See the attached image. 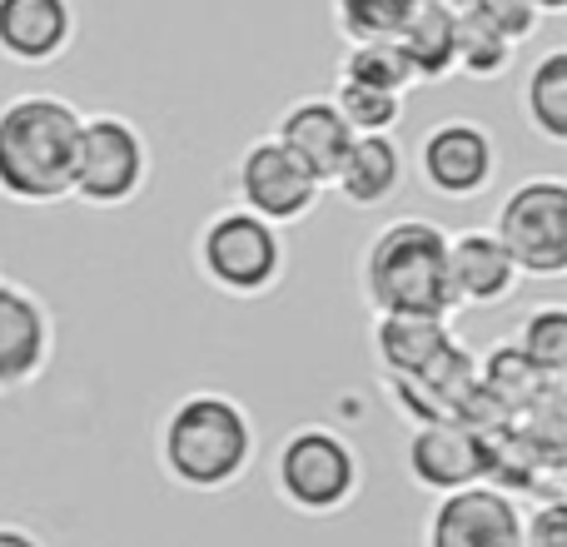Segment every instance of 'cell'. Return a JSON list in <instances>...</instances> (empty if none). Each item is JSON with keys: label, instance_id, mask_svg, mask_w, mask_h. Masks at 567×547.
I'll list each match as a JSON object with an SVG mask.
<instances>
[{"label": "cell", "instance_id": "9", "mask_svg": "<svg viewBox=\"0 0 567 547\" xmlns=\"http://www.w3.org/2000/svg\"><path fill=\"white\" fill-rule=\"evenodd\" d=\"M423 547H523V503L493 483L439 493Z\"/></svg>", "mask_w": 567, "mask_h": 547}, {"label": "cell", "instance_id": "12", "mask_svg": "<svg viewBox=\"0 0 567 547\" xmlns=\"http://www.w3.org/2000/svg\"><path fill=\"white\" fill-rule=\"evenodd\" d=\"M403 468L423 493L468 488V483H483V438L458 419L413 423Z\"/></svg>", "mask_w": 567, "mask_h": 547}, {"label": "cell", "instance_id": "23", "mask_svg": "<svg viewBox=\"0 0 567 547\" xmlns=\"http://www.w3.org/2000/svg\"><path fill=\"white\" fill-rule=\"evenodd\" d=\"M329 100L353 135H393V125L403 120V95L379 85H359V80H343V75Z\"/></svg>", "mask_w": 567, "mask_h": 547}, {"label": "cell", "instance_id": "20", "mask_svg": "<svg viewBox=\"0 0 567 547\" xmlns=\"http://www.w3.org/2000/svg\"><path fill=\"white\" fill-rule=\"evenodd\" d=\"M523 115L548 145H567V50L553 45L523 85Z\"/></svg>", "mask_w": 567, "mask_h": 547}, {"label": "cell", "instance_id": "27", "mask_svg": "<svg viewBox=\"0 0 567 547\" xmlns=\"http://www.w3.org/2000/svg\"><path fill=\"white\" fill-rule=\"evenodd\" d=\"M523 547H567V503L548 498L523 513Z\"/></svg>", "mask_w": 567, "mask_h": 547}, {"label": "cell", "instance_id": "7", "mask_svg": "<svg viewBox=\"0 0 567 547\" xmlns=\"http://www.w3.org/2000/svg\"><path fill=\"white\" fill-rule=\"evenodd\" d=\"M493 235L513 255L518 274L533 279H563L567 274V179L563 175H533L508 189L498 205Z\"/></svg>", "mask_w": 567, "mask_h": 547}, {"label": "cell", "instance_id": "24", "mask_svg": "<svg viewBox=\"0 0 567 547\" xmlns=\"http://www.w3.org/2000/svg\"><path fill=\"white\" fill-rule=\"evenodd\" d=\"M523 359L543 373V379H563L567 373V309L563 303H538L528 309V319L518 323V339Z\"/></svg>", "mask_w": 567, "mask_h": 547}, {"label": "cell", "instance_id": "30", "mask_svg": "<svg viewBox=\"0 0 567 547\" xmlns=\"http://www.w3.org/2000/svg\"><path fill=\"white\" fill-rule=\"evenodd\" d=\"M533 10H538V16H563L567 0H533Z\"/></svg>", "mask_w": 567, "mask_h": 547}, {"label": "cell", "instance_id": "1", "mask_svg": "<svg viewBox=\"0 0 567 547\" xmlns=\"http://www.w3.org/2000/svg\"><path fill=\"white\" fill-rule=\"evenodd\" d=\"M259 429L229 393H185L159 423V468L189 493H225L255 468Z\"/></svg>", "mask_w": 567, "mask_h": 547}, {"label": "cell", "instance_id": "4", "mask_svg": "<svg viewBox=\"0 0 567 547\" xmlns=\"http://www.w3.org/2000/svg\"><path fill=\"white\" fill-rule=\"evenodd\" d=\"M359 453L339 429L303 423L279 443L275 458V493L303 518H333L359 498Z\"/></svg>", "mask_w": 567, "mask_h": 547}, {"label": "cell", "instance_id": "13", "mask_svg": "<svg viewBox=\"0 0 567 547\" xmlns=\"http://www.w3.org/2000/svg\"><path fill=\"white\" fill-rule=\"evenodd\" d=\"M275 140L319 179V185H333V175H339L343 155H349V145H353V130L343 125L333 100L309 95V100H293V105L279 115Z\"/></svg>", "mask_w": 567, "mask_h": 547}, {"label": "cell", "instance_id": "18", "mask_svg": "<svg viewBox=\"0 0 567 547\" xmlns=\"http://www.w3.org/2000/svg\"><path fill=\"white\" fill-rule=\"evenodd\" d=\"M403 185V149L393 135H353L349 155H343L333 189L343 205L353 209H379L399 195Z\"/></svg>", "mask_w": 567, "mask_h": 547}, {"label": "cell", "instance_id": "11", "mask_svg": "<svg viewBox=\"0 0 567 547\" xmlns=\"http://www.w3.org/2000/svg\"><path fill=\"white\" fill-rule=\"evenodd\" d=\"M55 353V323L50 309L25 283L0 274V393H16L45 373Z\"/></svg>", "mask_w": 567, "mask_h": 547}, {"label": "cell", "instance_id": "26", "mask_svg": "<svg viewBox=\"0 0 567 547\" xmlns=\"http://www.w3.org/2000/svg\"><path fill=\"white\" fill-rule=\"evenodd\" d=\"M419 0H333V25L349 45L359 40H393Z\"/></svg>", "mask_w": 567, "mask_h": 547}, {"label": "cell", "instance_id": "17", "mask_svg": "<svg viewBox=\"0 0 567 547\" xmlns=\"http://www.w3.org/2000/svg\"><path fill=\"white\" fill-rule=\"evenodd\" d=\"M453 343L449 313H373V353L383 363V379H413Z\"/></svg>", "mask_w": 567, "mask_h": 547}, {"label": "cell", "instance_id": "25", "mask_svg": "<svg viewBox=\"0 0 567 547\" xmlns=\"http://www.w3.org/2000/svg\"><path fill=\"white\" fill-rule=\"evenodd\" d=\"M339 75L343 80H359V85L393 90V95H403V90H419V80H413V65L403 60L399 40H359V45H349V55L339 60Z\"/></svg>", "mask_w": 567, "mask_h": 547}, {"label": "cell", "instance_id": "29", "mask_svg": "<svg viewBox=\"0 0 567 547\" xmlns=\"http://www.w3.org/2000/svg\"><path fill=\"white\" fill-rule=\"evenodd\" d=\"M0 547H45V543L25 528H0Z\"/></svg>", "mask_w": 567, "mask_h": 547}, {"label": "cell", "instance_id": "15", "mask_svg": "<svg viewBox=\"0 0 567 547\" xmlns=\"http://www.w3.org/2000/svg\"><path fill=\"white\" fill-rule=\"evenodd\" d=\"M449 279H453L458 303L493 309V303H503L518 289L523 274L493 229H463V235L449 239Z\"/></svg>", "mask_w": 567, "mask_h": 547}, {"label": "cell", "instance_id": "6", "mask_svg": "<svg viewBox=\"0 0 567 547\" xmlns=\"http://www.w3.org/2000/svg\"><path fill=\"white\" fill-rule=\"evenodd\" d=\"M150 145L140 125L125 115H80L75 165H70V195L90 209H120L145 189Z\"/></svg>", "mask_w": 567, "mask_h": 547}, {"label": "cell", "instance_id": "31", "mask_svg": "<svg viewBox=\"0 0 567 547\" xmlns=\"http://www.w3.org/2000/svg\"><path fill=\"white\" fill-rule=\"evenodd\" d=\"M449 6H453V10H463V6H473V0H449Z\"/></svg>", "mask_w": 567, "mask_h": 547}, {"label": "cell", "instance_id": "2", "mask_svg": "<svg viewBox=\"0 0 567 547\" xmlns=\"http://www.w3.org/2000/svg\"><path fill=\"white\" fill-rule=\"evenodd\" d=\"M363 299L373 313H449L458 293L449 279V229L423 215H403L369 239L359 265Z\"/></svg>", "mask_w": 567, "mask_h": 547}, {"label": "cell", "instance_id": "16", "mask_svg": "<svg viewBox=\"0 0 567 547\" xmlns=\"http://www.w3.org/2000/svg\"><path fill=\"white\" fill-rule=\"evenodd\" d=\"M473 389H478V359H473L468 349H458V339L423 373H413V379H389V393L399 399V409L413 413L419 423L458 419L463 399H468Z\"/></svg>", "mask_w": 567, "mask_h": 547}, {"label": "cell", "instance_id": "3", "mask_svg": "<svg viewBox=\"0 0 567 547\" xmlns=\"http://www.w3.org/2000/svg\"><path fill=\"white\" fill-rule=\"evenodd\" d=\"M80 110L60 95H20L0 110V195L16 205H55L70 195Z\"/></svg>", "mask_w": 567, "mask_h": 547}, {"label": "cell", "instance_id": "19", "mask_svg": "<svg viewBox=\"0 0 567 547\" xmlns=\"http://www.w3.org/2000/svg\"><path fill=\"white\" fill-rule=\"evenodd\" d=\"M393 40H399L403 60L413 65V80H419V85H439V80L458 75V65H453V45H458V10H453L449 0H419L413 16L403 20V30Z\"/></svg>", "mask_w": 567, "mask_h": 547}, {"label": "cell", "instance_id": "14", "mask_svg": "<svg viewBox=\"0 0 567 547\" xmlns=\"http://www.w3.org/2000/svg\"><path fill=\"white\" fill-rule=\"evenodd\" d=\"M75 40L70 0H0V55L16 65H50Z\"/></svg>", "mask_w": 567, "mask_h": 547}, {"label": "cell", "instance_id": "5", "mask_svg": "<svg viewBox=\"0 0 567 547\" xmlns=\"http://www.w3.org/2000/svg\"><path fill=\"white\" fill-rule=\"evenodd\" d=\"M199 274L215 283L219 293L235 299H259L284 279V239L279 225L239 209H219L215 219H205L195 239Z\"/></svg>", "mask_w": 567, "mask_h": 547}, {"label": "cell", "instance_id": "21", "mask_svg": "<svg viewBox=\"0 0 567 547\" xmlns=\"http://www.w3.org/2000/svg\"><path fill=\"white\" fill-rule=\"evenodd\" d=\"M513 50L518 40H508L498 25H493L483 10H458V45H453V65L468 80H498L513 70Z\"/></svg>", "mask_w": 567, "mask_h": 547}, {"label": "cell", "instance_id": "8", "mask_svg": "<svg viewBox=\"0 0 567 547\" xmlns=\"http://www.w3.org/2000/svg\"><path fill=\"white\" fill-rule=\"evenodd\" d=\"M235 185H239V205L249 215L269 219V225H299L313 215L323 185L279 145L275 135L255 140L235 165Z\"/></svg>", "mask_w": 567, "mask_h": 547}, {"label": "cell", "instance_id": "10", "mask_svg": "<svg viewBox=\"0 0 567 547\" xmlns=\"http://www.w3.org/2000/svg\"><path fill=\"white\" fill-rule=\"evenodd\" d=\"M419 175L443 199H478L498 179V140L478 120H443L419 145Z\"/></svg>", "mask_w": 567, "mask_h": 547}, {"label": "cell", "instance_id": "28", "mask_svg": "<svg viewBox=\"0 0 567 547\" xmlns=\"http://www.w3.org/2000/svg\"><path fill=\"white\" fill-rule=\"evenodd\" d=\"M473 10H483V16H488L508 40H528L533 30H538V20H543L538 10H533V0H473Z\"/></svg>", "mask_w": 567, "mask_h": 547}, {"label": "cell", "instance_id": "22", "mask_svg": "<svg viewBox=\"0 0 567 547\" xmlns=\"http://www.w3.org/2000/svg\"><path fill=\"white\" fill-rule=\"evenodd\" d=\"M543 383H548V379H543V373L533 369L528 359H523V349L513 339L508 343H493L488 359L478 363V389L488 393V399L498 403L508 419H518V413L528 409L533 399H538Z\"/></svg>", "mask_w": 567, "mask_h": 547}]
</instances>
